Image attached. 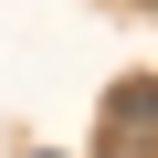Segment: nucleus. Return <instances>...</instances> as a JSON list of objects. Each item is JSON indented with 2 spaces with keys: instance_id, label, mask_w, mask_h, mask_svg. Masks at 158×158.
I'll return each instance as SVG.
<instances>
[{
  "instance_id": "obj_1",
  "label": "nucleus",
  "mask_w": 158,
  "mask_h": 158,
  "mask_svg": "<svg viewBox=\"0 0 158 158\" xmlns=\"http://www.w3.org/2000/svg\"><path fill=\"white\" fill-rule=\"evenodd\" d=\"M137 148H158V85H116L106 106V158H137Z\"/></svg>"
},
{
  "instance_id": "obj_2",
  "label": "nucleus",
  "mask_w": 158,
  "mask_h": 158,
  "mask_svg": "<svg viewBox=\"0 0 158 158\" xmlns=\"http://www.w3.org/2000/svg\"><path fill=\"white\" fill-rule=\"evenodd\" d=\"M42 158H53V148H42Z\"/></svg>"
}]
</instances>
